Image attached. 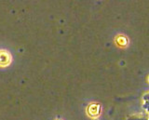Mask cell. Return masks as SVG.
Returning <instances> with one entry per match:
<instances>
[{
	"label": "cell",
	"mask_w": 149,
	"mask_h": 120,
	"mask_svg": "<svg viewBox=\"0 0 149 120\" xmlns=\"http://www.w3.org/2000/svg\"><path fill=\"white\" fill-rule=\"evenodd\" d=\"M127 120H149L146 117H142V115H132L127 118Z\"/></svg>",
	"instance_id": "obj_2"
},
{
	"label": "cell",
	"mask_w": 149,
	"mask_h": 120,
	"mask_svg": "<svg viewBox=\"0 0 149 120\" xmlns=\"http://www.w3.org/2000/svg\"><path fill=\"white\" fill-rule=\"evenodd\" d=\"M11 62V56L7 50H0V66H8Z\"/></svg>",
	"instance_id": "obj_1"
},
{
	"label": "cell",
	"mask_w": 149,
	"mask_h": 120,
	"mask_svg": "<svg viewBox=\"0 0 149 120\" xmlns=\"http://www.w3.org/2000/svg\"><path fill=\"white\" fill-rule=\"evenodd\" d=\"M143 98L146 99V100H144V101H147V103H149V93H147V94H146V96L143 97Z\"/></svg>",
	"instance_id": "obj_3"
}]
</instances>
